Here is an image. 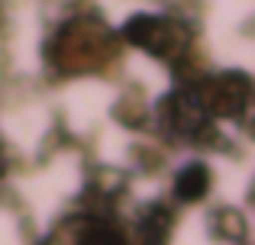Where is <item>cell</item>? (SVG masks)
<instances>
[{"label":"cell","instance_id":"6da1fadb","mask_svg":"<svg viewBox=\"0 0 255 245\" xmlns=\"http://www.w3.org/2000/svg\"><path fill=\"white\" fill-rule=\"evenodd\" d=\"M207 187H210V171L204 164H191V168L181 171L178 184H174V194L181 200H200L207 194Z\"/></svg>","mask_w":255,"mask_h":245},{"label":"cell","instance_id":"7a4b0ae2","mask_svg":"<svg viewBox=\"0 0 255 245\" xmlns=\"http://www.w3.org/2000/svg\"><path fill=\"white\" fill-rule=\"evenodd\" d=\"M217 223L223 226L226 236H233V239H239V236L246 233V223H243V216H239L236 210H220V213H217Z\"/></svg>","mask_w":255,"mask_h":245}]
</instances>
